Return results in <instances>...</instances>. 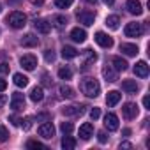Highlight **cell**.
<instances>
[{
  "label": "cell",
  "instance_id": "obj_1",
  "mask_svg": "<svg viewBox=\"0 0 150 150\" xmlns=\"http://www.w3.org/2000/svg\"><path fill=\"white\" fill-rule=\"evenodd\" d=\"M80 88H81V92L87 97H97L99 92H101V85H99V81L96 78H85V80H81Z\"/></svg>",
  "mask_w": 150,
  "mask_h": 150
},
{
  "label": "cell",
  "instance_id": "obj_2",
  "mask_svg": "<svg viewBox=\"0 0 150 150\" xmlns=\"http://www.w3.org/2000/svg\"><path fill=\"white\" fill-rule=\"evenodd\" d=\"M6 21H7V25H9L11 28L18 30V28H23V27L27 25V16H25L23 13H20V11H13V13L6 18Z\"/></svg>",
  "mask_w": 150,
  "mask_h": 150
},
{
  "label": "cell",
  "instance_id": "obj_3",
  "mask_svg": "<svg viewBox=\"0 0 150 150\" xmlns=\"http://www.w3.org/2000/svg\"><path fill=\"white\" fill-rule=\"evenodd\" d=\"M124 34H125L127 37H139V35L143 34V25H141V23H136V21L127 23L125 28H124Z\"/></svg>",
  "mask_w": 150,
  "mask_h": 150
},
{
  "label": "cell",
  "instance_id": "obj_4",
  "mask_svg": "<svg viewBox=\"0 0 150 150\" xmlns=\"http://www.w3.org/2000/svg\"><path fill=\"white\" fill-rule=\"evenodd\" d=\"M62 113L65 117H80L85 113V106L83 104H71V106H65L62 110Z\"/></svg>",
  "mask_w": 150,
  "mask_h": 150
},
{
  "label": "cell",
  "instance_id": "obj_5",
  "mask_svg": "<svg viewBox=\"0 0 150 150\" xmlns=\"http://www.w3.org/2000/svg\"><path fill=\"white\" fill-rule=\"evenodd\" d=\"M20 64H21L23 69H27V71H34L35 65H37V58H35V55L28 53V55H23V57L20 58Z\"/></svg>",
  "mask_w": 150,
  "mask_h": 150
},
{
  "label": "cell",
  "instance_id": "obj_6",
  "mask_svg": "<svg viewBox=\"0 0 150 150\" xmlns=\"http://www.w3.org/2000/svg\"><path fill=\"white\" fill-rule=\"evenodd\" d=\"M39 136H42L44 139H51L55 136V127L51 122H42L39 125Z\"/></svg>",
  "mask_w": 150,
  "mask_h": 150
},
{
  "label": "cell",
  "instance_id": "obj_7",
  "mask_svg": "<svg viewBox=\"0 0 150 150\" xmlns=\"http://www.w3.org/2000/svg\"><path fill=\"white\" fill-rule=\"evenodd\" d=\"M122 113H124V117H125L127 120L136 118V117H138V104H134V103H125V104L122 106Z\"/></svg>",
  "mask_w": 150,
  "mask_h": 150
},
{
  "label": "cell",
  "instance_id": "obj_8",
  "mask_svg": "<svg viewBox=\"0 0 150 150\" xmlns=\"http://www.w3.org/2000/svg\"><path fill=\"white\" fill-rule=\"evenodd\" d=\"M11 108H13L14 111L23 110V108H25V96L20 94V92H14L13 97H11Z\"/></svg>",
  "mask_w": 150,
  "mask_h": 150
},
{
  "label": "cell",
  "instance_id": "obj_9",
  "mask_svg": "<svg viewBox=\"0 0 150 150\" xmlns=\"http://www.w3.org/2000/svg\"><path fill=\"white\" fill-rule=\"evenodd\" d=\"M96 42H97L101 48H111V46H113V39H111L108 34H104V32H97V34H96Z\"/></svg>",
  "mask_w": 150,
  "mask_h": 150
},
{
  "label": "cell",
  "instance_id": "obj_10",
  "mask_svg": "<svg viewBox=\"0 0 150 150\" xmlns=\"http://www.w3.org/2000/svg\"><path fill=\"white\" fill-rule=\"evenodd\" d=\"M104 125H106V129L108 131H117L118 129V117L115 115V113H106V117H104Z\"/></svg>",
  "mask_w": 150,
  "mask_h": 150
},
{
  "label": "cell",
  "instance_id": "obj_11",
  "mask_svg": "<svg viewBox=\"0 0 150 150\" xmlns=\"http://www.w3.org/2000/svg\"><path fill=\"white\" fill-rule=\"evenodd\" d=\"M94 20H96V14L92 11H81V13H78V21L83 23V25H87V27L94 25Z\"/></svg>",
  "mask_w": 150,
  "mask_h": 150
},
{
  "label": "cell",
  "instance_id": "obj_12",
  "mask_svg": "<svg viewBox=\"0 0 150 150\" xmlns=\"http://www.w3.org/2000/svg\"><path fill=\"white\" fill-rule=\"evenodd\" d=\"M34 28H35L37 32H41V34H50V30H51V23H50L48 20L39 18V20L34 21Z\"/></svg>",
  "mask_w": 150,
  "mask_h": 150
},
{
  "label": "cell",
  "instance_id": "obj_13",
  "mask_svg": "<svg viewBox=\"0 0 150 150\" xmlns=\"http://www.w3.org/2000/svg\"><path fill=\"white\" fill-rule=\"evenodd\" d=\"M20 44H21L23 48H35V46L39 44V39H37L34 34H25V35L21 37Z\"/></svg>",
  "mask_w": 150,
  "mask_h": 150
},
{
  "label": "cell",
  "instance_id": "obj_14",
  "mask_svg": "<svg viewBox=\"0 0 150 150\" xmlns=\"http://www.w3.org/2000/svg\"><path fill=\"white\" fill-rule=\"evenodd\" d=\"M103 76H104V80L110 81V83H113V81L118 80V74H117V71L113 69V65H104V67H103Z\"/></svg>",
  "mask_w": 150,
  "mask_h": 150
},
{
  "label": "cell",
  "instance_id": "obj_15",
  "mask_svg": "<svg viewBox=\"0 0 150 150\" xmlns=\"http://www.w3.org/2000/svg\"><path fill=\"white\" fill-rule=\"evenodd\" d=\"M125 7H127V11H129L131 14H136V16H139V14L143 13V7H141V2H139V0H127Z\"/></svg>",
  "mask_w": 150,
  "mask_h": 150
},
{
  "label": "cell",
  "instance_id": "obj_16",
  "mask_svg": "<svg viewBox=\"0 0 150 150\" xmlns=\"http://www.w3.org/2000/svg\"><path fill=\"white\" fill-rule=\"evenodd\" d=\"M122 90L125 94H136L139 90V85L136 83V80H124L122 81Z\"/></svg>",
  "mask_w": 150,
  "mask_h": 150
},
{
  "label": "cell",
  "instance_id": "obj_17",
  "mask_svg": "<svg viewBox=\"0 0 150 150\" xmlns=\"http://www.w3.org/2000/svg\"><path fill=\"white\" fill-rule=\"evenodd\" d=\"M92 134H94V125L90 124V122H85L83 125H80V138L81 139H90L92 138Z\"/></svg>",
  "mask_w": 150,
  "mask_h": 150
},
{
  "label": "cell",
  "instance_id": "obj_18",
  "mask_svg": "<svg viewBox=\"0 0 150 150\" xmlns=\"http://www.w3.org/2000/svg\"><path fill=\"white\" fill-rule=\"evenodd\" d=\"M134 74L138 78H146L148 76V65L145 60H139L136 65H134Z\"/></svg>",
  "mask_w": 150,
  "mask_h": 150
},
{
  "label": "cell",
  "instance_id": "obj_19",
  "mask_svg": "<svg viewBox=\"0 0 150 150\" xmlns=\"http://www.w3.org/2000/svg\"><path fill=\"white\" fill-rule=\"evenodd\" d=\"M120 51L124 53V55H127V57H136L138 55V46L136 44H131V42H122L120 44Z\"/></svg>",
  "mask_w": 150,
  "mask_h": 150
},
{
  "label": "cell",
  "instance_id": "obj_20",
  "mask_svg": "<svg viewBox=\"0 0 150 150\" xmlns=\"http://www.w3.org/2000/svg\"><path fill=\"white\" fill-rule=\"evenodd\" d=\"M71 39H72L74 42H85V39H87V32H85L83 28L76 27V28H72V30H71Z\"/></svg>",
  "mask_w": 150,
  "mask_h": 150
},
{
  "label": "cell",
  "instance_id": "obj_21",
  "mask_svg": "<svg viewBox=\"0 0 150 150\" xmlns=\"http://www.w3.org/2000/svg\"><path fill=\"white\" fill-rule=\"evenodd\" d=\"M120 99H122V94H120L118 90H110L108 96H106V104H108L110 108H113L115 104H118Z\"/></svg>",
  "mask_w": 150,
  "mask_h": 150
},
{
  "label": "cell",
  "instance_id": "obj_22",
  "mask_svg": "<svg viewBox=\"0 0 150 150\" xmlns=\"http://www.w3.org/2000/svg\"><path fill=\"white\" fill-rule=\"evenodd\" d=\"M111 65H113V69L118 72V71H125L127 67H129V64L122 58V57H113L111 58Z\"/></svg>",
  "mask_w": 150,
  "mask_h": 150
},
{
  "label": "cell",
  "instance_id": "obj_23",
  "mask_svg": "<svg viewBox=\"0 0 150 150\" xmlns=\"http://www.w3.org/2000/svg\"><path fill=\"white\" fill-rule=\"evenodd\" d=\"M13 81H14V85L20 87V88H25V87L28 85V78L25 76V74H21V72H16V74H14V76H13Z\"/></svg>",
  "mask_w": 150,
  "mask_h": 150
},
{
  "label": "cell",
  "instance_id": "obj_24",
  "mask_svg": "<svg viewBox=\"0 0 150 150\" xmlns=\"http://www.w3.org/2000/svg\"><path fill=\"white\" fill-rule=\"evenodd\" d=\"M58 94H60L62 99H74V97H76L74 90H72L71 87H67V85H62V87L58 88Z\"/></svg>",
  "mask_w": 150,
  "mask_h": 150
},
{
  "label": "cell",
  "instance_id": "obj_25",
  "mask_svg": "<svg viewBox=\"0 0 150 150\" xmlns=\"http://www.w3.org/2000/svg\"><path fill=\"white\" fill-rule=\"evenodd\" d=\"M30 99H32L34 103H41V101L44 99V92H42V87H34V88L30 90Z\"/></svg>",
  "mask_w": 150,
  "mask_h": 150
},
{
  "label": "cell",
  "instance_id": "obj_26",
  "mask_svg": "<svg viewBox=\"0 0 150 150\" xmlns=\"http://www.w3.org/2000/svg\"><path fill=\"white\" fill-rule=\"evenodd\" d=\"M62 57L67 58V60L76 58V57H78V50L72 48V46H64V48H62Z\"/></svg>",
  "mask_w": 150,
  "mask_h": 150
},
{
  "label": "cell",
  "instance_id": "obj_27",
  "mask_svg": "<svg viewBox=\"0 0 150 150\" xmlns=\"http://www.w3.org/2000/svg\"><path fill=\"white\" fill-rule=\"evenodd\" d=\"M106 27H108V28H111V30H117V28L120 27V18H118L117 14L108 16V18H106Z\"/></svg>",
  "mask_w": 150,
  "mask_h": 150
},
{
  "label": "cell",
  "instance_id": "obj_28",
  "mask_svg": "<svg viewBox=\"0 0 150 150\" xmlns=\"http://www.w3.org/2000/svg\"><path fill=\"white\" fill-rule=\"evenodd\" d=\"M62 148H64V150H72V148H76V139L71 138L69 134H65L64 139H62Z\"/></svg>",
  "mask_w": 150,
  "mask_h": 150
},
{
  "label": "cell",
  "instance_id": "obj_29",
  "mask_svg": "<svg viewBox=\"0 0 150 150\" xmlns=\"http://www.w3.org/2000/svg\"><path fill=\"white\" fill-rule=\"evenodd\" d=\"M85 55H87V62L83 64V69H88V64H94L97 60V55L92 50H85Z\"/></svg>",
  "mask_w": 150,
  "mask_h": 150
},
{
  "label": "cell",
  "instance_id": "obj_30",
  "mask_svg": "<svg viewBox=\"0 0 150 150\" xmlns=\"http://www.w3.org/2000/svg\"><path fill=\"white\" fill-rule=\"evenodd\" d=\"M58 78L60 80H71L72 78V71L69 67H60L58 69Z\"/></svg>",
  "mask_w": 150,
  "mask_h": 150
},
{
  "label": "cell",
  "instance_id": "obj_31",
  "mask_svg": "<svg viewBox=\"0 0 150 150\" xmlns=\"http://www.w3.org/2000/svg\"><path fill=\"white\" fill-rule=\"evenodd\" d=\"M27 148H32V150H46V146L41 141H37V139H30L27 143Z\"/></svg>",
  "mask_w": 150,
  "mask_h": 150
},
{
  "label": "cell",
  "instance_id": "obj_32",
  "mask_svg": "<svg viewBox=\"0 0 150 150\" xmlns=\"http://www.w3.org/2000/svg\"><path fill=\"white\" fill-rule=\"evenodd\" d=\"M32 122H34V118H32V117H25V118H21V120H20V125L23 127V131H30Z\"/></svg>",
  "mask_w": 150,
  "mask_h": 150
},
{
  "label": "cell",
  "instance_id": "obj_33",
  "mask_svg": "<svg viewBox=\"0 0 150 150\" xmlns=\"http://www.w3.org/2000/svg\"><path fill=\"white\" fill-rule=\"evenodd\" d=\"M72 129H74V125H72L71 122H62V124H60V131H62L64 134H71Z\"/></svg>",
  "mask_w": 150,
  "mask_h": 150
},
{
  "label": "cell",
  "instance_id": "obj_34",
  "mask_svg": "<svg viewBox=\"0 0 150 150\" xmlns=\"http://www.w3.org/2000/svg\"><path fill=\"white\" fill-rule=\"evenodd\" d=\"M74 0H55V6L60 7V9H67L69 6H72Z\"/></svg>",
  "mask_w": 150,
  "mask_h": 150
},
{
  "label": "cell",
  "instance_id": "obj_35",
  "mask_svg": "<svg viewBox=\"0 0 150 150\" xmlns=\"http://www.w3.org/2000/svg\"><path fill=\"white\" fill-rule=\"evenodd\" d=\"M9 139V131L6 125H0V141H7Z\"/></svg>",
  "mask_w": 150,
  "mask_h": 150
},
{
  "label": "cell",
  "instance_id": "obj_36",
  "mask_svg": "<svg viewBox=\"0 0 150 150\" xmlns=\"http://www.w3.org/2000/svg\"><path fill=\"white\" fill-rule=\"evenodd\" d=\"M44 58H46V62H55V53L51 50H46L44 51Z\"/></svg>",
  "mask_w": 150,
  "mask_h": 150
},
{
  "label": "cell",
  "instance_id": "obj_37",
  "mask_svg": "<svg viewBox=\"0 0 150 150\" xmlns=\"http://www.w3.org/2000/svg\"><path fill=\"white\" fill-rule=\"evenodd\" d=\"M99 117H101V110H99V108H92V110H90V118H92V120H97Z\"/></svg>",
  "mask_w": 150,
  "mask_h": 150
},
{
  "label": "cell",
  "instance_id": "obj_38",
  "mask_svg": "<svg viewBox=\"0 0 150 150\" xmlns=\"http://www.w3.org/2000/svg\"><path fill=\"white\" fill-rule=\"evenodd\" d=\"M55 23H57L58 27H62V25L67 23V18H65V16H55Z\"/></svg>",
  "mask_w": 150,
  "mask_h": 150
},
{
  "label": "cell",
  "instance_id": "obj_39",
  "mask_svg": "<svg viewBox=\"0 0 150 150\" xmlns=\"http://www.w3.org/2000/svg\"><path fill=\"white\" fill-rule=\"evenodd\" d=\"M97 139H99V143H106V141H108L106 132H104V131H99V132H97Z\"/></svg>",
  "mask_w": 150,
  "mask_h": 150
},
{
  "label": "cell",
  "instance_id": "obj_40",
  "mask_svg": "<svg viewBox=\"0 0 150 150\" xmlns=\"http://www.w3.org/2000/svg\"><path fill=\"white\" fill-rule=\"evenodd\" d=\"M42 85L51 87V78H50V74H48V72H44V74H42Z\"/></svg>",
  "mask_w": 150,
  "mask_h": 150
},
{
  "label": "cell",
  "instance_id": "obj_41",
  "mask_svg": "<svg viewBox=\"0 0 150 150\" xmlns=\"http://www.w3.org/2000/svg\"><path fill=\"white\" fill-rule=\"evenodd\" d=\"M35 118H37V122H41V120L48 122V120H50V113H39V115H37Z\"/></svg>",
  "mask_w": 150,
  "mask_h": 150
},
{
  "label": "cell",
  "instance_id": "obj_42",
  "mask_svg": "<svg viewBox=\"0 0 150 150\" xmlns=\"http://www.w3.org/2000/svg\"><path fill=\"white\" fill-rule=\"evenodd\" d=\"M9 72V64H0V74Z\"/></svg>",
  "mask_w": 150,
  "mask_h": 150
},
{
  "label": "cell",
  "instance_id": "obj_43",
  "mask_svg": "<svg viewBox=\"0 0 150 150\" xmlns=\"http://www.w3.org/2000/svg\"><path fill=\"white\" fill-rule=\"evenodd\" d=\"M143 106H145L146 110H150V99H148V96L143 97Z\"/></svg>",
  "mask_w": 150,
  "mask_h": 150
},
{
  "label": "cell",
  "instance_id": "obj_44",
  "mask_svg": "<svg viewBox=\"0 0 150 150\" xmlns=\"http://www.w3.org/2000/svg\"><path fill=\"white\" fill-rule=\"evenodd\" d=\"M7 88V81L6 80H0V92H4Z\"/></svg>",
  "mask_w": 150,
  "mask_h": 150
},
{
  "label": "cell",
  "instance_id": "obj_45",
  "mask_svg": "<svg viewBox=\"0 0 150 150\" xmlns=\"http://www.w3.org/2000/svg\"><path fill=\"white\" fill-rule=\"evenodd\" d=\"M6 103H7V97H6L4 94H0V108H2V106H4Z\"/></svg>",
  "mask_w": 150,
  "mask_h": 150
},
{
  "label": "cell",
  "instance_id": "obj_46",
  "mask_svg": "<svg viewBox=\"0 0 150 150\" xmlns=\"http://www.w3.org/2000/svg\"><path fill=\"white\" fill-rule=\"evenodd\" d=\"M9 120H11V122H13V124H14V125H20V118H16V117H14V115H13V117H11V118H9Z\"/></svg>",
  "mask_w": 150,
  "mask_h": 150
},
{
  "label": "cell",
  "instance_id": "obj_47",
  "mask_svg": "<svg viewBox=\"0 0 150 150\" xmlns=\"http://www.w3.org/2000/svg\"><path fill=\"white\" fill-rule=\"evenodd\" d=\"M120 148H132V145L127 143V141H124V143H120Z\"/></svg>",
  "mask_w": 150,
  "mask_h": 150
},
{
  "label": "cell",
  "instance_id": "obj_48",
  "mask_svg": "<svg viewBox=\"0 0 150 150\" xmlns=\"http://www.w3.org/2000/svg\"><path fill=\"white\" fill-rule=\"evenodd\" d=\"M103 2H104L106 6H113V4H115V0H103Z\"/></svg>",
  "mask_w": 150,
  "mask_h": 150
},
{
  "label": "cell",
  "instance_id": "obj_49",
  "mask_svg": "<svg viewBox=\"0 0 150 150\" xmlns=\"http://www.w3.org/2000/svg\"><path fill=\"white\" fill-rule=\"evenodd\" d=\"M32 2H34V4H37V6H41V4L44 2V0H32Z\"/></svg>",
  "mask_w": 150,
  "mask_h": 150
},
{
  "label": "cell",
  "instance_id": "obj_50",
  "mask_svg": "<svg viewBox=\"0 0 150 150\" xmlns=\"http://www.w3.org/2000/svg\"><path fill=\"white\" fill-rule=\"evenodd\" d=\"M87 2H88V4H96V2H97V0H87Z\"/></svg>",
  "mask_w": 150,
  "mask_h": 150
},
{
  "label": "cell",
  "instance_id": "obj_51",
  "mask_svg": "<svg viewBox=\"0 0 150 150\" xmlns=\"http://www.w3.org/2000/svg\"><path fill=\"white\" fill-rule=\"evenodd\" d=\"M0 11H2V6H0Z\"/></svg>",
  "mask_w": 150,
  "mask_h": 150
}]
</instances>
